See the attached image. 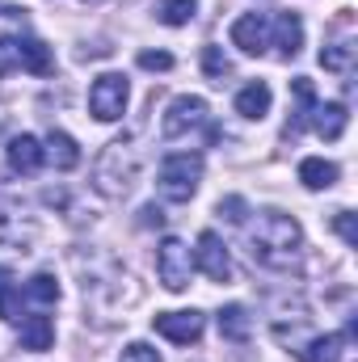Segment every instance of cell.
I'll return each mask as SVG.
<instances>
[{
    "label": "cell",
    "instance_id": "obj_17",
    "mask_svg": "<svg viewBox=\"0 0 358 362\" xmlns=\"http://www.w3.org/2000/svg\"><path fill=\"white\" fill-rule=\"evenodd\" d=\"M304 362H346V333H325V337H312L304 350Z\"/></svg>",
    "mask_w": 358,
    "mask_h": 362
},
{
    "label": "cell",
    "instance_id": "obj_30",
    "mask_svg": "<svg viewBox=\"0 0 358 362\" xmlns=\"http://www.w3.org/2000/svg\"><path fill=\"white\" fill-rule=\"evenodd\" d=\"M333 228H337V236H342L346 245H358V228H354V215H350V211H337V215H333Z\"/></svg>",
    "mask_w": 358,
    "mask_h": 362
},
{
    "label": "cell",
    "instance_id": "obj_4",
    "mask_svg": "<svg viewBox=\"0 0 358 362\" xmlns=\"http://www.w3.org/2000/svg\"><path fill=\"white\" fill-rule=\"evenodd\" d=\"M156 278L173 295L190 286V278H194V253H190L185 240H178V236H165L161 240V249H156Z\"/></svg>",
    "mask_w": 358,
    "mask_h": 362
},
{
    "label": "cell",
    "instance_id": "obj_19",
    "mask_svg": "<svg viewBox=\"0 0 358 362\" xmlns=\"http://www.w3.org/2000/svg\"><path fill=\"white\" fill-rule=\"evenodd\" d=\"M337 165L333 160H325V156H308V160H299V181L308 185V189H329V185H337Z\"/></svg>",
    "mask_w": 358,
    "mask_h": 362
},
{
    "label": "cell",
    "instance_id": "obj_3",
    "mask_svg": "<svg viewBox=\"0 0 358 362\" xmlns=\"http://www.w3.org/2000/svg\"><path fill=\"white\" fill-rule=\"evenodd\" d=\"M202 185V156L198 152H173L161 160V173H156V189L169 198V202H190Z\"/></svg>",
    "mask_w": 358,
    "mask_h": 362
},
{
    "label": "cell",
    "instance_id": "obj_18",
    "mask_svg": "<svg viewBox=\"0 0 358 362\" xmlns=\"http://www.w3.org/2000/svg\"><path fill=\"white\" fill-rule=\"evenodd\" d=\"M51 346H55V325H51V316H25V320H21V350L42 354V350H51Z\"/></svg>",
    "mask_w": 358,
    "mask_h": 362
},
{
    "label": "cell",
    "instance_id": "obj_14",
    "mask_svg": "<svg viewBox=\"0 0 358 362\" xmlns=\"http://www.w3.org/2000/svg\"><path fill=\"white\" fill-rule=\"evenodd\" d=\"M291 93H295V110H291V122H287V139H295L312 122V110H316V89H312L308 76H295L291 81Z\"/></svg>",
    "mask_w": 358,
    "mask_h": 362
},
{
    "label": "cell",
    "instance_id": "obj_1",
    "mask_svg": "<svg viewBox=\"0 0 358 362\" xmlns=\"http://www.w3.org/2000/svg\"><path fill=\"white\" fill-rule=\"evenodd\" d=\"M249 253L266 270H295L304 253V228L287 211H262L258 228L249 232Z\"/></svg>",
    "mask_w": 358,
    "mask_h": 362
},
{
    "label": "cell",
    "instance_id": "obj_16",
    "mask_svg": "<svg viewBox=\"0 0 358 362\" xmlns=\"http://www.w3.org/2000/svg\"><path fill=\"white\" fill-rule=\"evenodd\" d=\"M270 101H274L270 85L266 81H253V85H245V89L236 93V114L249 118V122H262V118L270 114Z\"/></svg>",
    "mask_w": 358,
    "mask_h": 362
},
{
    "label": "cell",
    "instance_id": "obj_2",
    "mask_svg": "<svg viewBox=\"0 0 358 362\" xmlns=\"http://www.w3.org/2000/svg\"><path fill=\"white\" fill-rule=\"evenodd\" d=\"M135 181H139V148L127 139L105 144L101 156L93 160V189L101 198H127Z\"/></svg>",
    "mask_w": 358,
    "mask_h": 362
},
{
    "label": "cell",
    "instance_id": "obj_24",
    "mask_svg": "<svg viewBox=\"0 0 358 362\" xmlns=\"http://www.w3.org/2000/svg\"><path fill=\"white\" fill-rule=\"evenodd\" d=\"M202 72H207L215 85H224V81L232 76V59L224 55V47H202Z\"/></svg>",
    "mask_w": 358,
    "mask_h": 362
},
{
    "label": "cell",
    "instance_id": "obj_28",
    "mask_svg": "<svg viewBox=\"0 0 358 362\" xmlns=\"http://www.w3.org/2000/svg\"><path fill=\"white\" fill-rule=\"evenodd\" d=\"M13 68H17V38L0 34V76H8Z\"/></svg>",
    "mask_w": 358,
    "mask_h": 362
},
{
    "label": "cell",
    "instance_id": "obj_8",
    "mask_svg": "<svg viewBox=\"0 0 358 362\" xmlns=\"http://www.w3.org/2000/svg\"><path fill=\"white\" fill-rule=\"evenodd\" d=\"M152 325H156L161 337H169L178 346H190V341L202 337V312H194V308H185V312H161V316H152Z\"/></svg>",
    "mask_w": 358,
    "mask_h": 362
},
{
    "label": "cell",
    "instance_id": "obj_22",
    "mask_svg": "<svg viewBox=\"0 0 358 362\" xmlns=\"http://www.w3.org/2000/svg\"><path fill=\"white\" fill-rule=\"evenodd\" d=\"M21 291H25V299H34V303H42V308L59 303V282H55V274H34Z\"/></svg>",
    "mask_w": 358,
    "mask_h": 362
},
{
    "label": "cell",
    "instance_id": "obj_31",
    "mask_svg": "<svg viewBox=\"0 0 358 362\" xmlns=\"http://www.w3.org/2000/svg\"><path fill=\"white\" fill-rule=\"evenodd\" d=\"M139 223H144V228H152V223H156V228H161V223H165V211H161V206H152V202H148V206H144V211H139Z\"/></svg>",
    "mask_w": 358,
    "mask_h": 362
},
{
    "label": "cell",
    "instance_id": "obj_12",
    "mask_svg": "<svg viewBox=\"0 0 358 362\" xmlns=\"http://www.w3.org/2000/svg\"><path fill=\"white\" fill-rule=\"evenodd\" d=\"M42 160H51L59 173H72V169L81 165V148H76V139H72L68 131H51V135L42 139Z\"/></svg>",
    "mask_w": 358,
    "mask_h": 362
},
{
    "label": "cell",
    "instance_id": "obj_29",
    "mask_svg": "<svg viewBox=\"0 0 358 362\" xmlns=\"http://www.w3.org/2000/svg\"><path fill=\"white\" fill-rule=\"evenodd\" d=\"M118 362H161V354L148 346V341H131L127 350H122V358Z\"/></svg>",
    "mask_w": 358,
    "mask_h": 362
},
{
    "label": "cell",
    "instance_id": "obj_26",
    "mask_svg": "<svg viewBox=\"0 0 358 362\" xmlns=\"http://www.w3.org/2000/svg\"><path fill=\"white\" fill-rule=\"evenodd\" d=\"M215 215H219V219H228V223H245V215H249V202H245V198H219Z\"/></svg>",
    "mask_w": 358,
    "mask_h": 362
},
{
    "label": "cell",
    "instance_id": "obj_25",
    "mask_svg": "<svg viewBox=\"0 0 358 362\" xmlns=\"http://www.w3.org/2000/svg\"><path fill=\"white\" fill-rule=\"evenodd\" d=\"M350 59H354V42H329L321 51V68H329V72H346Z\"/></svg>",
    "mask_w": 358,
    "mask_h": 362
},
{
    "label": "cell",
    "instance_id": "obj_5",
    "mask_svg": "<svg viewBox=\"0 0 358 362\" xmlns=\"http://www.w3.org/2000/svg\"><path fill=\"white\" fill-rule=\"evenodd\" d=\"M127 97H131V85H127L122 72H101L89 89L93 118H97V122H118L122 110H127Z\"/></svg>",
    "mask_w": 358,
    "mask_h": 362
},
{
    "label": "cell",
    "instance_id": "obj_15",
    "mask_svg": "<svg viewBox=\"0 0 358 362\" xmlns=\"http://www.w3.org/2000/svg\"><path fill=\"white\" fill-rule=\"evenodd\" d=\"M17 64L34 76H51L55 72V55L42 38H17Z\"/></svg>",
    "mask_w": 358,
    "mask_h": 362
},
{
    "label": "cell",
    "instance_id": "obj_11",
    "mask_svg": "<svg viewBox=\"0 0 358 362\" xmlns=\"http://www.w3.org/2000/svg\"><path fill=\"white\" fill-rule=\"evenodd\" d=\"M270 42L278 47L282 59H295L304 51V21H299V13H278L274 30H270Z\"/></svg>",
    "mask_w": 358,
    "mask_h": 362
},
{
    "label": "cell",
    "instance_id": "obj_9",
    "mask_svg": "<svg viewBox=\"0 0 358 362\" xmlns=\"http://www.w3.org/2000/svg\"><path fill=\"white\" fill-rule=\"evenodd\" d=\"M232 47H241L245 55H262L270 47V25L262 13H245L232 21Z\"/></svg>",
    "mask_w": 358,
    "mask_h": 362
},
{
    "label": "cell",
    "instance_id": "obj_23",
    "mask_svg": "<svg viewBox=\"0 0 358 362\" xmlns=\"http://www.w3.org/2000/svg\"><path fill=\"white\" fill-rule=\"evenodd\" d=\"M194 13H198V0H161V8H156V17L165 25H190Z\"/></svg>",
    "mask_w": 358,
    "mask_h": 362
},
{
    "label": "cell",
    "instance_id": "obj_21",
    "mask_svg": "<svg viewBox=\"0 0 358 362\" xmlns=\"http://www.w3.org/2000/svg\"><path fill=\"white\" fill-rule=\"evenodd\" d=\"M0 320H8V325L25 320V291L13 282H0Z\"/></svg>",
    "mask_w": 358,
    "mask_h": 362
},
{
    "label": "cell",
    "instance_id": "obj_6",
    "mask_svg": "<svg viewBox=\"0 0 358 362\" xmlns=\"http://www.w3.org/2000/svg\"><path fill=\"white\" fill-rule=\"evenodd\" d=\"M202 122H207V101L194 97V93H181V97L169 101V110H165V118H161V135H165V139H181V135L198 131Z\"/></svg>",
    "mask_w": 358,
    "mask_h": 362
},
{
    "label": "cell",
    "instance_id": "obj_13",
    "mask_svg": "<svg viewBox=\"0 0 358 362\" xmlns=\"http://www.w3.org/2000/svg\"><path fill=\"white\" fill-rule=\"evenodd\" d=\"M346 122H350V114H346V105L342 101H316V110H312V127H316V135L321 139H342L346 135Z\"/></svg>",
    "mask_w": 358,
    "mask_h": 362
},
{
    "label": "cell",
    "instance_id": "obj_20",
    "mask_svg": "<svg viewBox=\"0 0 358 362\" xmlns=\"http://www.w3.org/2000/svg\"><path fill=\"white\" fill-rule=\"evenodd\" d=\"M219 333H224L228 341H249V333H253L249 308H245V303H228V308L219 312Z\"/></svg>",
    "mask_w": 358,
    "mask_h": 362
},
{
    "label": "cell",
    "instance_id": "obj_10",
    "mask_svg": "<svg viewBox=\"0 0 358 362\" xmlns=\"http://www.w3.org/2000/svg\"><path fill=\"white\" fill-rule=\"evenodd\" d=\"M4 156H8V169H13L17 177H34V173L42 169V139H34V135H13Z\"/></svg>",
    "mask_w": 358,
    "mask_h": 362
},
{
    "label": "cell",
    "instance_id": "obj_7",
    "mask_svg": "<svg viewBox=\"0 0 358 362\" xmlns=\"http://www.w3.org/2000/svg\"><path fill=\"white\" fill-rule=\"evenodd\" d=\"M194 270H202L211 282H232V253H228V245H224L215 232H202V236H198Z\"/></svg>",
    "mask_w": 358,
    "mask_h": 362
},
{
    "label": "cell",
    "instance_id": "obj_27",
    "mask_svg": "<svg viewBox=\"0 0 358 362\" xmlns=\"http://www.w3.org/2000/svg\"><path fill=\"white\" fill-rule=\"evenodd\" d=\"M139 68L144 72H169L173 68V55L169 51H139Z\"/></svg>",
    "mask_w": 358,
    "mask_h": 362
}]
</instances>
